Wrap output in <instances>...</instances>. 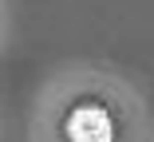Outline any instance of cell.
<instances>
[{
	"label": "cell",
	"mask_w": 154,
	"mask_h": 142,
	"mask_svg": "<svg viewBox=\"0 0 154 142\" xmlns=\"http://www.w3.org/2000/svg\"><path fill=\"white\" fill-rule=\"evenodd\" d=\"M67 142H115V122L103 107L83 103L67 115Z\"/></svg>",
	"instance_id": "obj_1"
}]
</instances>
